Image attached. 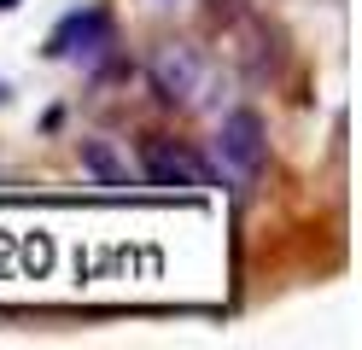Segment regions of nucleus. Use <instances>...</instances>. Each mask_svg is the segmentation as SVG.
Segmentation results:
<instances>
[{
    "label": "nucleus",
    "instance_id": "obj_5",
    "mask_svg": "<svg viewBox=\"0 0 362 350\" xmlns=\"http://www.w3.org/2000/svg\"><path fill=\"white\" fill-rule=\"evenodd\" d=\"M82 163H88L94 175H105V181H117V175H123V170H117V158L105 152V140H88V146H82Z\"/></svg>",
    "mask_w": 362,
    "mask_h": 350
},
{
    "label": "nucleus",
    "instance_id": "obj_3",
    "mask_svg": "<svg viewBox=\"0 0 362 350\" xmlns=\"http://www.w3.org/2000/svg\"><path fill=\"white\" fill-rule=\"evenodd\" d=\"M141 170L152 187H205V163H199L187 146H175V140H146L141 146Z\"/></svg>",
    "mask_w": 362,
    "mask_h": 350
},
{
    "label": "nucleus",
    "instance_id": "obj_1",
    "mask_svg": "<svg viewBox=\"0 0 362 350\" xmlns=\"http://www.w3.org/2000/svg\"><path fill=\"white\" fill-rule=\"evenodd\" d=\"M263 152H269V140H263V117L257 111H228L222 117L216 158H222V170H228L234 181H252L263 170Z\"/></svg>",
    "mask_w": 362,
    "mask_h": 350
},
{
    "label": "nucleus",
    "instance_id": "obj_7",
    "mask_svg": "<svg viewBox=\"0 0 362 350\" xmlns=\"http://www.w3.org/2000/svg\"><path fill=\"white\" fill-rule=\"evenodd\" d=\"M158 6H164V0H158Z\"/></svg>",
    "mask_w": 362,
    "mask_h": 350
},
{
    "label": "nucleus",
    "instance_id": "obj_2",
    "mask_svg": "<svg viewBox=\"0 0 362 350\" xmlns=\"http://www.w3.org/2000/svg\"><path fill=\"white\" fill-rule=\"evenodd\" d=\"M152 88L164 93L170 105H175V100L193 105L199 88H205V59H199L187 41H164V47L152 53Z\"/></svg>",
    "mask_w": 362,
    "mask_h": 350
},
{
    "label": "nucleus",
    "instance_id": "obj_4",
    "mask_svg": "<svg viewBox=\"0 0 362 350\" xmlns=\"http://www.w3.org/2000/svg\"><path fill=\"white\" fill-rule=\"evenodd\" d=\"M105 41H111V18H105L100 6H88V12H71V18H64L47 47H53L59 59H82V53H100Z\"/></svg>",
    "mask_w": 362,
    "mask_h": 350
},
{
    "label": "nucleus",
    "instance_id": "obj_6",
    "mask_svg": "<svg viewBox=\"0 0 362 350\" xmlns=\"http://www.w3.org/2000/svg\"><path fill=\"white\" fill-rule=\"evenodd\" d=\"M12 6H18V0H0V12H12Z\"/></svg>",
    "mask_w": 362,
    "mask_h": 350
}]
</instances>
